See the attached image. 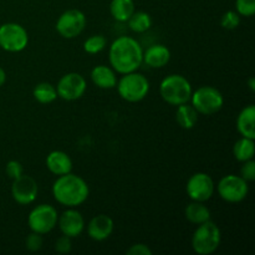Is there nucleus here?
<instances>
[{
  "label": "nucleus",
  "instance_id": "f257e3e1",
  "mask_svg": "<svg viewBox=\"0 0 255 255\" xmlns=\"http://www.w3.org/2000/svg\"><path fill=\"white\" fill-rule=\"evenodd\" d=\"M109 61L116 74L137 71L143 64V49L134 37L119 36L110 46Z\"/></svg>",
  "mask_w": 255,
  "mask_h": 255
},
{
  "label": "nucleus",
  "instance_id": "f03ea898",
  "mask_svg": "<svg viewBox=\"0 0 255 255\" xmlns=\"http://www.w3.org/2000/svg\"><path fill=\"white\" fill-rule=\"evenodd\" d=\"M52 197L55 201L66 208H76L87 201L90 187L82 177L74 173L59 176L52 184Z\"/></svg>",
  "mask_w": 255,
  "mask_h": 255
},
{
  "label": "nucleus",
  "instance_id": "7ed1b4c3",
  "mask_svg": "<svg viewBox=\"0 0 255 255\" xmlns=\"http://www.w3.org/2000/svg\"><path fill=\"white\" fill-rule=\"evenodd\" d=\"M192 92L193 89L191 82L183 75H168L159 84V95L162 100L171 106H179L189 102Z\"/></svg>",
  "mask_w": 255,
  "mask_h": 255
},
{
  "label": "nucleus",
  "instance_id": "20e7f679",
  "mask_svg": "<svg viewBox=\"0 0 255 255\" xmlns=\"http://www.w3.org/2000/svg\"><path fill=\"white\" fill-rule=\"evenodd\" d=\"M222 232L214 222L208 221L197 226L191 239L192 249L198 255H211L218 251Z\"/></svg>",
  "mask_w": 255,
  "mask_h": 255
},
{
  "label": "nucleus",
  "instance_id": "39448f33",
  "mask_svg": "<svg viewBox=\"0 0 255 255\" xmlns=\"http://www.w3.org/2000/svg\"><path fill=\"white\" fill-rule=\"evenodd\" d=\"M116 87L122 100L131 102V104H136V102L146 99L149 89H151V85L144 75L133 71L122 75L121 79L117 80Z\"/></svg>",
  "mask_w": 255,
  "mask_h": 255
},
{
  "label": "nucleus",
  "instance_id": "423d86ee",
  "mask_svg": "<svg viewBox=\"0 0 255 255\" xmlns=\"http://www.w3.org/2000/svg\"><path fill=\"white\" fill-rule=\"evenodd\" d=\"M189 102L199 115L212 116L223 109L224 96L218 89L206 85L192 92Z\"/></svg>",
  "mask_w": 255,
  "mask_h": 255
},
{
  "label": "nucleus",
  "instance_id": "0eeeda50",
  "mask_svg": "<svg viewBox=\"0 0 255 255\" xmlns=\"http://www.w3.org/2000/svg\"><path fill=\"white\" fill-rule=\"evenodd\" d=\"M59 213L51 204H39L30 211L27 216V226L31 232L41 236L49 234L57 226Z\"/></svg>",
  "mask_w": 255,
  "mask_h": 255
},
{
  "label": "nucleus",
  "instance_id": "6e6552de",
  "mask_svg": "<svg viewBox=\"0 0 255 255\" xmlns=\"http://www.w3.org/2000/svg\"><path fill=\"white\" fill-rule=\"evenodd\" d=\"M217 193L227 203H241L248 197L249 183L241 176L227 174L216 186Z\"/></svg>",
  "mask_w": 255,
  "mask_h": 255
},
{
  "label": "nucleus",
  "instance_id": "1a4fd4ad",
  "mask_svg": "<svg viewBox=\"0 0 255 255\" xmlns=\"http://www.w3.org/2000/svg\"><path fill=\"white\" fill-rule=\"evenodd\" d=\"M29 44V34L17 22L0 25V47L7 52H21Z\"/></svg>",
  "mask_w": 255,
  "mask_h": 255
},
{
  "label": "nucleus",
  "instance_id": "9d476101",
  "mask_svg": "<svg viewBox=\"0 0 255 255\" xmlns=\"http://www.w3.org/2000/svg\"><path fill=\"white\" fill-rule=\"evenodd\" d=\"M86 16L79 9H69L56 20L55 29L64 39H75L86 27Z\"/></svg>",
  "mask_w": 255,
  "mask_h": 255
},
{
  "label": "nucleus",
  "instance_id": "9b49d317",
  "mask_svg": "<svg viewBox=\"0 0 255 255\" xmlns=\"http://www.w3.org/2000/svg\"><path fill=\"white\" fill-rule=\"evenodd\" d=\"M216 192V184L213 178L206 172H197L192 174L186 183V193L191 201L204 202L213 197Z\"/></svg>",
  "mask_w": 255,
  "mask_h": 255
},
{
  "label": "nucleus",
  "instance_id": "f8f14e48",
  "mask_svg": "<svg viewBox=\"0 0 255 255\" xmlns=\"http://www.w3.org/2000/svg\"><path fill=\"white\" fill-rule=\"evenodd\" d=\"M57 97L65 101H76L81 99L87 90L86 79L79 72L65 74L59 80L56 86Z\"/></svg>",
  "mask_w": 255,
  "mask_h": 255
},
{
  "label": "nucleus",
  "instance_id": "ddd939ff",
  "mask_svg": "<svg viewBox=\"0 0 255 255\" xmlns=\"http://www.w3.org/2000/svg\"><path fill=\"white\" fill-rule=\"evenodd\" d=\"M39 187L36 181L31 176L22 174L19 178L12 181L11 197L20 206H29L37 198Z\"/></svg>",
  "mask_w": 255,
  "mask_h": 255
},
{
  "label": "nucleus",
  "instance_id": "4468645a",
  "mask_svg": "<svg viewBox=\"0 0 255 255\" xmlns=\"http://www.w3.org/2000/svg\"><path fill=\"white\" fill-rule=\"evenodd\" d=\"M57 226H59L60 232L64 236L70 237V238H77L85 231V218L76 208H67L59 216L57 219Z\"/></svg>",
  "mask_w": 255,
  "mask_h": 255
},
{
  "label": "nucleus",
  "instance_id": "2eb2a0df",
  "mask_svg": "<svg viewBox=\"0 0 255 255\" xmlns=\"http://www.w3.org/2000/svg\"><path fill=\"white\" fill-rule=\"evenodd\" d=\"M87 236L95 242H104L112 236L115 229L114 219L107 214H97L85 227Z\"/></svg>",
  "mask_w": 255,
  "mask_h": 255
},
{
  "label": "nucleus",
  "instance_id": "dca6fc26",
  "mask_svg": "<svg viewBox=\"0 0 255 255\" xmlns=\"http://www.w3.org/2000/svg\"><path fill=\"white\" fill-rule=\"evenodd\" d=\"M171 60V50L163 44H153L143 50V64L151 69H162Z\"/></svg>",
  "mask_w": 255,
  "mask_h": 255
},
{
  "label": "nucleus",
  "instance_id": "f3484780",
  "mask_svg": "<svg viewBox=\"0 0 255 255\" xmlns=\"http://www.w3.org/2000/svg\"><path fill=\"white\" fill-rule=\"evenodd\" d=\"M46 168L55 176L70 173L72 171V159L66 152L64 151H51L45 159Z\"/></svg>",
  "mask_w": 255,
  "mask_h": 255
},
{
  "label": "nucleus",
  "instance_id": "a211bd4d",
  "mask_svg": "<svg viewBox=\"0 0 255 255\" xmlns=\"http://www.w3.org/2000/svg\"><path fill=\"white\" fill-rule=\"evenodd\" d=\"M91 80L99 89L111 90L116 87L117 76L116 71L111 66L106 65H97L91 70Z\"/></svg>",
  "mask_w": 255,
  "mask_h": 255
},
{
  "label": "nucleus",
  "instance_id": "6ab92c4d",
  "mask_svg": "<svg viewBox=\"0 0 255 255\" xmlns=\"http://www.w3.org/2000/svg\"><path fill=\"white\" fill-rule=\"evenodd\" d=\"M237 129L242 137L255 139V106L248 105L237 117Z\"/></svg>",
  "mask_w": 255,
  "mask_h": 255
},
{
  "label": "nucleus",
  "instance_id": "aec40b11",
  "mask_svg": "<svg viewBox=\"0 0 255 255\" xmlns=\"http://www.w3.org/2000/svg\"><path fill=\"white\" fill-rule=\"evenodd\" d=\"M184 216H186V219L189 223L194 224V226H199L204 222L211 221L212 213L204 202L192 201L184 209Z\"/></svg>",
  "mask_w": 255,
  "mask_h": 255
},
{
  "label": "nucleus",
  "instance_id": "412c9836",
  "mask_svg": "<svg viewBox=\"0 0 255 255\" xmlns=\"http://www.w3.org/2000/svg\"><path fill=\"white\" fill-rule=\"evenodd\" d=\"M199 114L188 102L177 106L176 121L178 126L183 129H192L198 122Z\"/></svg>",
  "mask_w": 255,
  "mask_h": 255
},
{
  "label": "nucleus",
  "instance_id": "4be33fe9",
  "mask_svg": "<svg viewBox=\"0 0 255 255\" xmlns=\"http://www.w3.org/2000/svg\"><path fill=\"white\" fill-rule=\"evenodd\" d=\"M134 11L136 6L133 0H111L110 2L111 16L119 22H127Z\"/></svg>",
  "mask_w": 255,
  "mask_h": 255
},
{
  "label": "nucleus",
  "instance_id": "5701e85b",
  "mask_svg": "<svg viewBox=\"0 0 255 255\" xmlns=\"http://www.w3.org/2000/svg\"><path fill=\"white\" fill-rule=\"evenodd\" d=\"M255 139L247 138V137H242L238 141L234 143L233 146V156L238 162L243 163V162L249 161V159H254L255 154Z\"/></svg>",
  "mask_w": 255,
  "mask_h": 255
},
{
  "label": "nucleus",
  "instance_id": "b1692460",
  "mask_svg": "<svg viewBox=\"0 0 255 255\" xmlns=\"http://www.w3.org/2000/svg\"><path fill=\"white\" fill-rule=\"evenodd\" d=\"M32 96L41 105L52 104L57 99L56 87L50 82H39L32 90Z\"/></svg>",
  "mask_w": 255,
  "mask_h": 255
},
{
  "label": "nucleus",
  "instance_id": "393cba45",
  "mask_svg": "<svg viewBox=\"0 0 255 255\" xmlns=\"http://www.w3.org/2000/svg\"><path fill=\"white\" fill-rule=\"evenodd\" d=\"M127 24L133 32L142 34V32H146L147 30L151 29L152 17L146 11H134L131 15V17L127 20Z\"/></svg>",
  "mask_w": 255,
  "mask_h": 255
},
{
  "label": "nucleus",
  "instance_id": "a878e982",
  "mask_svg": "<svg viewBox=\"0 0 255 255\" xmlns=\"http://www.w3.org/2000/svg\"><path fill=\"white\" fill-rule=\"evenodd\" d=\"M107 45V40L104 35L97 34L92 35V36L87 37L84 42V50L85 52L90 55H96L100 54L102 50H105Z\"/></svg>",
  "mask_w": 255,
  "mask_h": 255
},
{
  "label": "nucleus",
  "instance_id": "bb28decb",
  "mask_svg": "<svg viewBox=\"0 0 255 255\" xmlns=\"http://www.w3.org/2000/svg\"><path fill=\"white\" fill-rule=\"evenodd\" d=\"M241 24V15L236 10H228L221 17V26L226 30H234Z\"/></svg>",
  "mask_w": 255,
  "mask_h": 255
},
{
  "label": "nucleus",
  "instance_id": "cd10ccee",
  "mask_svg": "<svg viewBox=\"0 0 255 255\" xmlns=\"http://www.w3.org/2000/svg\"><path fill=\"white\" fill-rule=\"evenodd\" d=\"M236 11L241 16H253L255 14V0H236Z\"/></svg>",
  "mask_w": 255,
  "mask_h": 255
},
{
  "label": "nucleus",
  "instance_id": "c85d7f7f",
  "mask_svg": "<svg viewBox=\"0 0 255 255\" xmlns=\"http://www.w3.org/2000/svg\"><path fill=\"white\" fill-rule=\"evenodd\" d=\"M42 244H44V238L41 234L35 232H31L25 239V247L29 252H39L42 248Z\"/></svg>",
  "mask_w": 255,
  "mask_h": 255
},
{
  "label": "nucleus",
  "instance_id": "c756f323",
  "mask_svg": "<svg viewBox=\"0 0 255 255\" xmlns=\"http://www.w3.org/2000/svg\"><path fill=\"white\" fill-rule=\"evenodd\" d=\"M5 172H6V176L14 181V179L19 178L20 176L24 174V167H22V164L20 163L19 161L11 159V161L7 162L6 166H5Z\"/></svg>",
  "mask_w": 255,
  "mask_h": 255
},
{
  "label": "nucleus",
  "instance_id": "7c9ffc66",
  "mask_svg": "<svg viewBox=\"0 0 255 255\" xmlns=\"http://www.w3.org/2000/svg\"><path fill=\"white\" fill-rule=\"evenodd\" d=\"M241 177L246 179L247 182H254L255 181V161L254 159H249V161L243 162L241 167Z\"/></svg>",
  "mask_w": 255,
  "mask_h": 255
},
{
  "label": "nucleus",
  "instance_id": "2f4dec72",
  "mask_svg": "<svg viewBox=\"0 0 255 255\" xmlns=\"http://www.w3.org/2000/svg\"><path fill=\"white\" fill-rule=\"evenodd\" d=\"M55 251L59 254H69L72 251V241L70 237H66L62 234L61 237L56 239L55 242Z\"/></svg>",
  "mask_w": 255,
  "mask_h": 255
},
{
  "label": "nucleus",
  "instance_id": "473e14b6",
  "mask_svg": "<svg viewBox=\"0 0 255 255\" xmlns=\"http://www.w3.org/2000/svg\"><path fill=\"white\" fill-rule=\"evenodd\" d=\"M127 255H152L153 252L149 248L147 244L143 243H136L132 244L128 249L126 251Z\"/></svg>",
  "mask_w": 255,
  "mask_h": 255
},
{
  "label": "nucleus",
  "instance_id": "72a5a7b5",
  "mask_svg": "<svg viewBox=\"0 0 255 255\" xmlns=\"http://www.w3.org/2000/svg\"><path fill=\"white\" fill-rule=\"evenodd\" d=\"M5 82H6V72H5V70L0 66V87H1Z\"/></svg>",
  "mask_w": 255,
  "mask_h": 255
},
{
  "label": "nucleus",
  "instance_id": "f704fd0d",
  "mask_svg": "<svg viewBox=\"0 0 255 255\" xmlns=\"http://www.w3.org/2000/svg\"><path fill=\"white\" fill-rule=\"evenodd\" d=\"M249 89H251V91H255V80L254 77H251L249 79Z\"/></svg>",
  "mask_w": 255,
  "mask_h": 255
}]
</instances>
